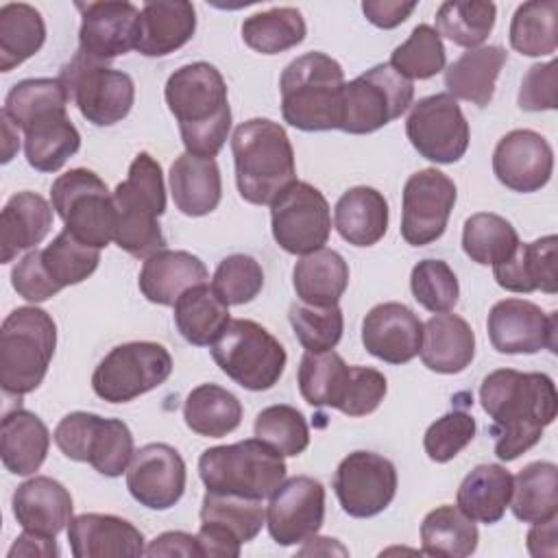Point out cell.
Instances as JSON below:
<instances>
[{
	"instance_id": "obj_22",
	"label": "cell",
	"mask_w": 558,
	"mask_h": 558,
	"mask_svg": "<svg viewBox=\"0 0 558 558\" xmlns=\"http://www.w3.org/2000/svg\"><path fill=\"white\" fill-rule=\"evenodd\" d=\"M488 338L495 351L508 355H530L541 349L556 353L558 316L543 312L536 303L525 299L497 301L486 320Z\"/></svg>"
},
{
	"instance_id": "obj_49",
	"label": "cell",
	"mask_w": 558,
	"mask_h": 558,
	"mask_svg": "<svg viewBox=\"0 0 558 558\" xmlns=\"http://www.w3.org/2000/svg\"><path fill=\"white\" fill-rule=\"evenodd\" d=\"M497 7L482 0H447L436 11V33L462 48H477L495 26Z\"/></svg>"
},
{
	"instance_id": "obj_32",
	"label": "cell",
	"mask_w": 558,
	"mask_h": 558,
	"mask_svg": "<svg viewBox=\"0 0 558 558\" xmlns=\"http://www.w3.org/2000/svg\"><path fill=\"white\" fill-rule=\"evenodd\" d=\"M423 364L440 375L462 373L475 357V333L458 314H434L423 325Z\"/></svg>"
},
{
	"instance_id": "obj_48",
	"label": "cell",
	"mask_w": 558,
	"mask_h": 558,
	"mask_svg": "<svg viewBox=\"0 0 558 558\" xmlns=\"http://www.w3.org/2000/svg\"><path fill=\"white\" fill-rule=\"evenodd\" d=\"M556 17V0H532L519 4L510 22V46L525 57L554 54L558 46Z\"/></svg>"
},
{
	"instance_id": "obj_33",
	"label": "cell",
	"mask_w": 558,
	"mask_h": 558,
	"mask_svg": "<svg viewBox=\"0 0 558 558\" xmlns=\"http://www.w3.org/2000/svg\"><path fill=\"white\" fill-rule=\"evenodd\" d=\"M196 31V11L185 0H153L142 7L137 52L166 57L185 46Z\"/></svg>"
},
{
	"instance_id": "obj_7",
	"label": "cell",
	"mask_w": 558,
	"mask_h": 558,
	"mask_svg": "<svg viewBox=\"0 0 558 558\" xmlns=\"http://www.w3.org/2000/svg\"><path fill=\"white\" fill-rule=\"evenodd\" d=\"M57 347V323L35 305L15 307L0 329V384L7 395L24 397L39 388Z\"/></svg>"
},
{
	"instance_id": "obj_8",
	"label": "cell",
	"mask_w": 558,
	"mask_h": 558,
	"mask_svg": "<svg viewBox=\"0 0 558 558\" xmlns=\"http://www.w3.org/2000/svg\"><path fill=\"white\" fill-rule=\"evenodd\" d=\"M283 456L259 438L209 447L198 458V475L207 490L251 499L270 497L286 480Z\"/></svg>"
},
{
	"instance_id": "obj_23",
	"label": "cell",
	"mask_w": 558,
	"mask_h": 558,
	"mask_svg": "<svg viewBox=\"0 0 558 558\" xmlns=\"http://www.w3.org/2000/svg\"><path fill=\"white\" fill-rule=\"evenodd\" d=\"M187 469L181 453L166 442L140 447L126 469L131 497L150 510L172 508L185 493Z\"/></svg>"
},
{
	"instance_id": "obj_47",
	"label": "cell",
	"mask_w": 558,
	"mask_h": 558,
	"mask_svg": "<svg viewBox=\"0 0 558 558\" xmlns=\"http://www.w3.org/2000/svg\"><path fill=\"white\" fill-rule=\"evenodd\" d=\"M519 244L517 229L499 214L480 211L464 220L462 248L475 264L497 266L510 259Z\"/></svg>"
},
{
	"instance_id": "obj_10",
	"label": "cell",
	"mask_w": 558,
	"mask_h": 558,
	"mask_svg": "<svg viewBox=\"0 0 558 558\" xmlns=\"http://www.w3.org/2000/svg\"><path fill=\"white\" fill-rule=\"evenodd\" d=\"M100 262V248L87 246L63 229L46 248L28 251L11 270L13 290L31 301L41 303L68 286L85 281Z\"/></svg>"
},
{
	"instance_id": "obj_25",
	"label": "cell",
	"mask_w": 558,
	"mask_h": 558,
	"mask_svg": "<svg viewBox=\"0 0 558 558\" xmlns=\"http://www.w3.org/2000/svg\"><path fill=\"white\" fill-rule=\"evenodd\" d=\"M493 172L497 181L512 192H538L551 179L554 150L541 133L532 129H514L497 142Z\"/></svg>"
},
{
	"instance_id": "obj_19",
	"label": "cell",
	"mask_w": 558,
	"mask_h": 558,
	"mask_svg": "<svg viewBox=\"0 0 558 558\" xmlns=\"http://www.w3.org/2000/svg\"><path fill=\"white\" fill-rule=\"evenodd\" d=\"M395 464L375 451H353L338 464L331 486L349 517L368 519L384 512L397 495Z\"/></svg>"
},
{
	"instance_id": "obj_53",
	"label": "cell",
	"mask_w": 558,
	"mask_h": 558,
	"mask_svg": "<svg viewBox=\"0 0 558 558\" xmlns=\"http://www.w3.org/2000/svg\"><path fill=\"white\" fill-rule=\"evenodd\" d=\"M410 290L418 305L434 314L453 310L460 296L458 277L442 259H421L412 268Z\"/></svg>"
},
{
	"instance_id": "obj_50",
	"label": "cell",
	"mask_w": 558,
	"mask_h": 558,
	"mask_svg": "<svg viewBox=\"0 0 558 558\" xmlns=\"http://www.w3.org/2000/svg\"><path fill=\"white\" fill-rule=\"evenodd\" d=\"M388 63L408 81H425L445 70L447 50L434 26L418 24L410 37L392 50Z\"/></svg>"
},
{
	"instance_id": "obj_2",
	"label": "cell",
	"mask_w": 558,
	"mask_h": 558,
	"mask_svg": "<svg viewBox=\"0 0 558 558\" xmlns=\"http://www.w3.org/2000/svg\"><path fill=\"white\" fill-rule=\"evenodd\" d=\"M68 94L59 78L15 83L2 111L24 133V155L37 172H57L78 153L81 133L68 116Z\"/></svg>"
},
{
	"instance_id": "obj_52",
	"label": "cell",
	"mask_w": 558,
	"mask_h": 558,
	"mask_svg": "<svg viewBox=\"0 0 558 558\" xmlns=\"http://www.w3.org/2000/svg\"><path fill=\"white\" fill-rule=\"evenodd\" d=\"M288 320L294 329L296 340L310 353L331 351L344 331V316L338 305L316 307L305 303H294L288 312Z\"/></svg>"
},
{
	"instance_id": "obj_58",
	"label": "cell",
	"mask_w": 558,
	"mask_h": 558,
	"mask_svg": "<svg viewBox=\"0 0 558 558\" xmlns=\"http://www.w3.org/2000/svg\"><path fill=\"white\" fill-rule=\"evenodd\" d=\"M416 9V2H399V0H364L362 11L371 24L377 28H397L403 24L410 13Z\"/></svg>"
},
{
	"instance_id": "obj_46",
	"label": "cell",
	"mask_w": 558,
	"mask_h": 558,
	"mask_svg": "<svg viewBox=\"0 0 558 558\" xmlns=\"http://www.w3.org/2000/svg\"><path fill=\"white\" fill-rule=\"evenodd\" d=\"M305 20L294 7H272L253 13L242 22L244 44L262 54H277L290 50L305 39Z\"/></svg>"
},
{
	"instance_id": "obj_34",
	"label": "cell",
	"mask_w": 558,
	"mask_h": 558,
	"mask_svg": "<svg viewBox=\"0 0 558 558\" xmlns=\"http://www.w3.org/2000/svg\"><path fill=\"white\" fill-rule=\"evenodd\" d=\"M52 229V205L37 192L13 194L0 214V259L13 262L20 251L35 248Z\"/></svg>"
},
{
	"instance_id": "obj_56",
	"label": "cell",
	"mask_w": 558,
	"mask_h": 558,
	"mask_svg": "<svg viewBox=\"0 0 558 558\" xmlns=\"http://www.w3.org/2000/svg\"><path fill=\"white\" fill-rule=\"evenodd\" d=\"M388 390L384 373L371 366H351L349 386L340 403V412L347 416H366L379 408Z\"/></svg>"
},
{
	"instance_id": "obj_51",
	"label": "cell",
	"mask_w": 558,
	"mask_h": 558,
	"mask_svg": "<svg viewBox=\"0 0 558 558\" xmlns=\"http://www.w3.org/2000/svg\"><path fill=\"white\" fill-rule=\"evenodd\" d=\"M255 438L281 456H301L310 445V427L301 410L288 403L264 408L253 425Z\"/></svg>"
},
{
	"instance_id": "obj_29",
	"label": "cell",
	"mask_w": 558,
	"mask_h": 558,
	"mask_svg": "<svg viewBox=\"0 0 558 558\" xmlns=\"http://www.w3.org/2000/svg\"><path fill=\"white\" fill-rule=\"evenodd\" d=\"M209 279L207 266L201 257L187 251L163 248L144 259L137 286L146 301L155 305H174V301L192 286Z\"/></svg>"
},
{
	"instance_id": "obj_27",
	"label": "cell",
	"mask_w": 558,
	"mask_h": 558,
	"mask_svg": "<svg viewBox=\"0 0 558 558\" xmlns=\"http://www.w3.org/2000/svg\"><path fill=\"white\" fill-rule=\"evenodd\" d=\"M68 543L74 558L142 556L144 534L126 519L102 512H85L68 523Z\"/></svg>"
},
{
	"instance_id": "obj_26",
	"label": "cell",
	"mask_w": 558,
	"mask_h": 558,
	"mask_svg": "<svg viewBox=\"0 0 558 558\" xmlns=\"http://www.w3.org/2000/svg\"><path fill=\"white\" fill-rule=\"evenodd\" d=\"M423 342L421 318L403 303H379L362 320L364 349L388 364L412 362Z\"/></svg>"
},
{
	"instance_id": "obj_59",
	"label": "cell",
	"mask_w": 558,
	"mask_h": 558,
	"mask_svg": "<svg viewBox=\"0 0 558 558\" xmlns=\"http://www.w3.org/2000/svg\"><path fill=\"white\" fill-rule=\"evenodd\" d=\"M146 556H201V547L194 534L187 532H163L150 541L144 549Z\"/></svg>"
},
{
	"instance_id": "obj_60",
	"label": "cell",
	"mask_w": 558,
	"mask_h": 558,
	"mask_svg": "<svg viewBox=\"0 0 558 558\" xmlns=\"http://www.w3.org/2000/svg\"><path fill=\"white\" fill-rule=\"evenodd\" d=\"M9 558H15V556H26V558H33V556H41V558H54L59 556V545L52 536H41V534H35V532H28L24 530L15 543L11 545Z\"/></svg>"
},
{
	"instance_id": "obj_24",
	"label": "cell",
	"mask_w": 558,
	"mask_h": 558,
	"mask_svg": "<svg viewBox=\"0 0 558 558\" xmlns=\"http://www.w3.org/2000/svg\"><path fill=\"white\" fill-rule=\"evenodd\" d=\"M81 11L78 52L94 61H111L140 41L142 11L131 2H76Z\"/></svg>"
},
{
	"instance_id": "obj_43",
	"label": "cell",
	"mask_w": 558,
	"mask_h": 558,
	"mask_svg": "<svg viewBox=\"0 0 558 558\" xmlns=\"http://www.w3.org/2000/svg\"><path fill=\"white\" fill-rule=\"evenodd\" d=\"M477 541L475 521L451 504L429 510L421 523V551L427 556L464 558L477 549Z\"/></svg>"
},
{
	"instance_id": "obj_61",
	"label": "cell",
	"mask_w": 558,
	"mask_h": 558,
	"mask_svg": "<svg viewBox=\"0 0 558 558\" xmlns=\"http://www.w3.org/2000/svg\"><path fill=\"white\" fill-rule=\"evenodd\" d=\"M534 527L527 532V551L536 558L556 556L558 551V517H551L543 523H532Z\"/></svg>"
},
{
	"instance_id": "obj_5",
	"label": "cell",
	"mask_w": 558,
	"mask_h": 558,
	"mask_svg": "<svg viewBox=\"0 0 558 558\" xmlns=\"http://www.w3.org/2000/svg\"><path fill=\"white\" fill-rule=\"evenodd\" d=\"M113 242L129 255L146 259L166 248L159 216L166 211V185L159 161L150 153H137L126 179L116 185Z\"/></svg>"
},
{
	"instance_id": "obj_41",
	"label": "cell",
	"mask_w": 558,
	"mask_h": 558,
	"mask_svg": "<svg viewBox=\"0 0 558 558\" xmlns=\"http://www.w3.org/2000/svg\"><path fill=\"white\" fill-rule=\"evenodd\" d=\"M512 514L523 523H543L558 517V466L530 462L512 477Z\"/></svg>"
},
{
	"instance_id": "obj_12",
	"label": "cell",
	"mask_w": 558,
	"mask_h": 558,
	"mask_svg": "<svg viewBox=\"0 0 558 558\" xmlns=\"http://www.w3.org/2000/svg\"><path fill=\"white\" fill-rule=\"evenodd\" d=\"M57 78L68 100L94 126H111L124 120L135 100V83L126 72L94 61L78 50Z\"/></svg>"
},
{
	"instance_id": "obj_36",
	"label": "cell",
	"mask_w": 558,
	"mask_h": 558,
	"mask_svg": "<svg viewBox=\"0 0 558 558\" xmlns=\"http://www.w3.org/2000/svg\"><path fill=\"white\" fill-rule=\"evenodd\" d=\"M508 52L501 46H477L462 52L445 70V87L451 98L486 107L495 96V85Z\"/></svg>"
},
{
	"instance_id": "obj_4",
	"label": "cell",
	"mask_w": 558,
	"mask_h": 558,
	"mask_svg": "<svg viewBox=\"0 0 558 558\" xmlns=\"http://www.w3.org/2000/svg\"><path fill=\"white\" fill-rule=\"evenodd\" d=\"M235 185L253 205H270L296 181L294 150L286 129L268 118H251L231 137Z\"/></svg>"
},
{
	"instance_id": "obj_6",
	"label": "cell",
	"mask_w": 558,
	"mask_h": 558,
	"mask_svg": "<svg viewBox=\"0 0 558 558\" xmlns=\"http://www.w3.org/2000/svg\"><path fill=\"white\" fill-rule=\"evenodd\" d=\"M342 65L325 52L290 61L279 78L281 116L299 131H331L342 122Z\"/></svg>"
},
{
	"instance_id": "obj_18",
	"label": "cell",
	"mask_w": 558,
	"mask_h": 558,
	"mask_svg": "<svg viewBox=\"0 0 558 558\" xmlns=\"http://www.w3.org/2000/svg\"><path fill=\"white\" fill-rule=\"evenodd\" d=\"M266 523L262 499L211 493L201 504V527L196 534L201 556L238 558L242 543L253 541Z\"/></svg>"
},
{
	"instance_id": "obj_38",
	"label": "cell",
	"mask_w": 558,
	"mask_h": 558,
	"mask_svg": "<svg viewBox=\"0 0 558 558\" xmlns=\"http://www.w3.org/2000/svg\"><path fill=\"white\" fill-rule=\"evenodd\" d=\"M292 286L305 305H338L349 286V264L333 248H318L301 255L292 270Z\"/></svg>"
},
{
	"instance_id": "obj_57",
	"label": "cell",
	"mask_w": 558,
	"mask_h": 558,
	"mask_svg": "<svg viewBox=\"0 0 558 558\" xmlns=\"http://www.w3.org/2000/svg\"><path fill=\"white\" fill-rule=\"evenodd\" d=\"M556 61L547 63H534L519 89V107L523 111H547L556 109L558 96H556V85H558V74H556Z\"/></svg>"
},
{
	"instance_id": "obj_11",
	"label": "cell",
	"mask_w": 558,
	"mask_h": 558,
	"mask_svg": "<svg viewBox=\"0 0 558 558\" xmlns=\"http://www.w3.org/2000/svg\"><path fill=\"white\" fill-rule=\"evenodd\" d=\"M50 201L65 229L83 244L102 248L113 240V194L96 172L72 168L65 174H59L52 181Z\"/></svg>"
},
{
	"instance_id": "obj_62",
	"label": "cell",
	"mask_w": 558,
	"mask_h": 558,
	"mask_svg": "<svg viewBox=\"0 0 558 558\" xmlns=\"http://www.w3.org/2000/svg\"><path fill=\"white\" fill-rule=\"evenodd\" d=\"M307 545L303 547V549H299V554L301 556H305V554H347V549L342 547V545H338V541L336 538H329V536H310L307 541H305Z\"/></svg>"
},
{
	"instance_id": "obj_35",
	"label": "cell",
	"mask_w": 558,
	"mask_h": 558,
	"mask_svg": "<svg viewBox=\"0 0 558 558\" xmlns=\"http://www.w3.org/2000/svg\"><path fill=\"white\" fill-rule=\"evenodd\" d=\"M50 449L46 423L31 410L15 408L0 425V458L9 473L31 475L39 471Z\"/></svg>"
},
{
	"instance_id": "obj_14",
	"label": "cell",
	"mask_w": 558,
	"mask_h": 558,
	"mask_svg": "<svg viewBox=\"0 0 558 558\" xmlns=\"http://www.w3.org/2000/svg\"><path fill=\"white\" fill-rule=\"evenodd\" d=\"M414 85L390 63H379L344 83L340 131L351 135L375 133L408 111Z\"/></svg>"
},
{
	"instance_id": "obj_55",
	"label": "cell",
	"mask_w": 558,
	"mask_h": 558,
	"mask_svg": "<svg viewBox=\"0 0 558 558\" xmlns=\"http://www.w3.org/2000/svg\"><path fill=\"white\" fill-rule=\"evenodd\" d=\"M475 418L464 410L456 408L442 414L427 427L423 436L427 458L438 464L453 460L475 438Z\"/></svg>"
},
{
	"instance_id": "obj_16",
	"label": "cell",
	"mask_w": 558,
	"mask_h": 558,
	"mask_svg": "<svg viewBox=\"0 0 558 558\" xmlns=\"http://www.w3.org/2000/svg\"><path fill=\"white\" fill-rule=\"evenodd\" d=\"M275 242L290 255L323 248L331 233V209L323 192L305 181H294L270 203Z\"/></svg>"
},
{
	"instance_id": "obj_1",
	"label": "cell",
	"mask_w": 558,
	"mask_h": 558,
	"mask_svg": "<svg viewBox=\"0 0 558 558\" xmlns=\"http://www.w3.org/2000/svg\"><path fill=\"white\" fill-rule=\"evenodd\" d=\"M480 403L490 418L495 456L517 460L532 449L558 412L554 379L545 373L497 368L482 379Z\"/></svg>"
},
{
	"instance_id": "obj_28",
	"label": "cell",
	"mask_w": 558,
	"mask_h": 558,
	"mask_svg": "<svg viewBox=\"0 0 558 558\" xmlns=\"http://www.w3.org/2000/svg\"><path fill=\"white\" fill-rule=\"evenodd\" d=\"M11 506L15 521L24 530L52 538L68 527L74 510L70 490L48 475H35L22 482L13 493Z\"/></svg>"
},
{
	"instance_id": "obj_30",
	"label": "cell",
	"mask_w": 558,
	"mask_h": 558,
	"mask_svg": "<svg viewBox=\"0 0 558 558\" xmlns=\"http://www.w3.org/2000/svg\"><path fill=\"white\" fill-rule=\"evenodd\" d=\"M558 238L545 235L527 244H519L510 259L493 266L497 286L508 292L530 294L534 290L556 294L558 292V268H556Z\"/></svg>"
},
{
	"instance_id": "obj_13",
	"label": "cell",
	"mask_w": 558,
	"mask_h": 558,
	"mask_svg": "<svg viewBox=\"0 0 558 558\" xmlns=\"http://www.w3.org/2000/svg\"><path fill=\"white\" fill-rule=\"evenodd\" d=\"M52 440L65 458L87 462L105 477H120L135 453L129 425L94 412L65 414L57 423Z\"/></svg>"
},
{
	"instance_id": "obj_17",
	"label": "cell",
	"mask_w": 558,
	"mask_h": 558,
	"mask_svg": "<svg viewBox=\"0 0 558 558\" xmlns=\"http://www.w3.org/2000/svg\"><path fill=\"white\" fill-rule=\"evenodd\" d=\"M405 135L414 150L434 163H456L464 157L471 140L469 122L447 92L432 94L412 105Z\"/></svg>"
},
{
	"instance_id": "obj_63",
	"label": "cell",
	"mask_w": 558,
	"mask_h": 558,
	"mask_svg": "<svg viewBox=\"0 0 558 558\" xmlns=\"http://www.w3.org/2000/svg\"><path fill=\"white\" fill-rule=\"evenodd\" d=\"M2 120V135H4V144H2V163H9L15 155V150L20 148V140H17V126L11 122V118L2 111L0 113Z\"/></svg>"
},
{
	"instance_id": "obj_9",
	"label": "cell",
	"mask_w": 558,
	"mask_h": 558,
	"mask_svg": "<svg viewBox=\"0 0 558 558\" xmlns=\"http://www.w3.org/2000/svg\"><path fill=\"white\" fill-rule=\"evenodd\" d=\"M209 351L229 379L253 392L270 390L281 379L288 362L283 344L248 318L229 320Z\"/></svg>"
},
{
	"instance_id": "obj_37",
	"label": "cell",
	"mask_w": 558,
	"mask_h": 558,
	"mask_svg": "<svg viewBox=\"0 0 558 558\" xmlns=\"http://www.w3.org/2000/svg\"><path fill=\"white\" fill-rule=\"evenodd\" d=\"M333 225L349 244L373 246L388 231V201L375 187L355 185L338 198Z\"/></svg>"
},
{
	"instance_id": "obj_3",
	"label": "cell",
	"mask_w": 558,
	"mask_h": 558,
	"mask_svg": "<svg viewBox=\"0 0 558 558\" xmlns=\"http://www.w3.org/2000/svg\"><path fill=\"white\" fill-rule=\"evenodd\" d=\"M163 96L179 122L185 153L216 157L231 131L229 92L220 70L207 61L181 65L168 76Z\"/></svg>"
},
{
	"instance_id": "obj_42",
	"label": "cell",
	"mask_w": 558,
	"mask_h": 558,
	"mask_svg": "<svg viewBox=\"0 0 558 558\" xmlns=\"http://www.w3.org/2000/svg\"><path fill=\"white\" fill-rule=\"evenodd\" d=\"M185 425L205 438H222L240 427V399L218 384H201L190 390L183 403Z\"/></svg>"
},
{
	"instance_id": "obj_21",
	"label": "cell",
	"mask_w": 558,
	"mask_h": 558,
	"mask_svg": "<svg viewBox=\"0 0 558 558\" xmlns=\"http://www.w3.org/2000/svg\"><path fill=\"white\" fill-rule=\"evenodd\" d=\"M325 521V486L310 475L283 480L270 495L266 527L270 538L281 545H299L314 536Z\"/></svg>"
},
{
	"instance_id": "obj_31",
	"label": "cell",
	"mask_w": 558,
	"mask_h": 558,
	"mask_svg": "<svg viewBox=\"0 0 558 558\" xmlns=\"http://www.w3.org/2000/svg\"><path fill=\"white\" fill-rule=\"evenodd\" d=\"M168 183L177 209L192 218L211 214L222 198L220 168L214 157L179 155L170 166Z\"/></svg>"
},
{
	"instance_id": "obj_20",
	"label": "cell",
	"mask_w": 558,
	"mask_h": 558,
	"mask_svg": "<svg viewBox=\"0 0 558 558\" xmlns=\"http://www.w3.org/2000/svg\"><path fill=\"white\" fill-rule=\"evenodd\" d=\"M456 198V183L445 172L425 168L410 174L401 201V238L412 246L436 242L447 229Z\"/></svg>"
},
{
	"instance_id": "obj_44",
	"label": "cell",
	"mask_w": 558,
	"mask_h": 558,
	"mask_svg": "<svg viewBox=\"0 0 558 558\" xmlns=\"http://www.w3.org/2000/svg\"><path fill=\"white\" fill-rule=\"evenodd\" d=\"M46 41L41 13L26 2H7L0 7V70L11 72L31 59Z\"/></svg>"
},
{
	"instance_id": "obj_45",
	"label": "cell",
	"mask_w": 558,
	"mask_h": 558,
	"mask_svg": "<svg viewBox=\"0 0 558 558\" xmlns=\"http://www.w3.org/2000/svg\"><path fill=\"white\" fill-rule=\"evenodd\" d=\"M349 373L351 366L333 349L323 353L305 351L299 364L301 397L314 408L338 410L349 386Z\"/></svg>"
},
{
	"instance_id": "obj_15",
	"label": "cell",
	"mask_w": 558,
	"mask_h": 558,
	"mask_svg": "<svg viewBox=\"0 0 558 558\" xmlns=\"http://www.w3.org/2000/svg\"><path fill=\"white\" fill-rule=\"evenodd\" d=\"M172 373V355L159 342L113 347L94 368L92 388L107 403H126L159 388Z\"/></svg>"
},
{
	"instance_id": "obj_39",
	"label": "cell",
	"mask_w": 558,
	"mask_h": 558,
	"mask_svg": "<svg viewBox=\"0 0 558 558\" xmlns=\"http://www.w3.org/2000/svg\"><path fill=\"white\" fill-rule=\"evenodd\" d=\"M512 497V473L501 464L471 469L458 486L456 506L480 523H497Z\"/></svg>"
},
{
	"instance_id": "obj_40",
	"label": "cell",
	"mask_w": 558,
	"mask_h": 558,
	"mask_svg": "<svg viewBox=\"0 0 558 558\" xmlns=\"http://www.w3.org/2000/svg\"><path fill=\"white\" fill-rule=\"evenodd\" d=\"M174 325L185 342L209 347L229 325V305L205 281L192 286L174 301Z\"/></svg>"
},
{
	"instance_id": "obj_54",
	"label": "cell",
	"mask_w": 558,
	"mask_h": 558,
	"mask_svg": "<svg viewBox=\"0 0 558 558\" xmlns=\"http://www.w3.org/2000/svg\"><path fill=\"white\" fill-rule=\"evenodd\" d=\"M211 288L227 305L251 303L264 288V270L255 257L233 253L218 264Z\"/></svg>"
}]
</instances>
